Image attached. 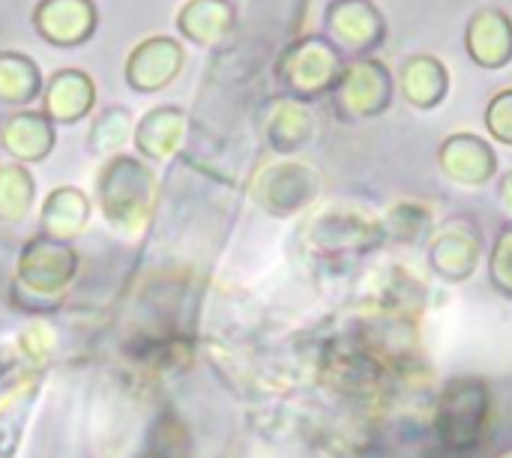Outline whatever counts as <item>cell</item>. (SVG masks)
<instances>
[{
  "label": "cell",
  "instance_id": "obj_1",
  "mask_svg": "<svg viewBox=\"0 0 512 458\" xmlns=\"http://www.w3.org/2000/svg\"><path fill=\"white\" fill-rule=\"evenodd\" d=\"M156 201V174L141 156L120 153L102 162L96 174V204L117 234H141L156 213Z\"/></svg>",
  "mask_w": 512,
  "mask_h": 458
},
{
  "label": "cell",
  "instance_id": "obj_2",
  "mask_svg": "<svg viewBox=\"0 0 512 458\" xmlns=\"http://www.w3.org/2000/svg\"><path fill=\"white\" fill-rule=\"evenodd\" d=\"M345 63L348 60L342 57V51L324 33H303L276 54L273 81L282 96L309 105L315 99L330 96Z\"/></svg>",
  "mask_w": 512,
  "mask_h": 458
},
{
  "label": "cell",
  "instance_id": "obj_3",
  "mask_svg": "<svg viewBox=\"0 0 512 458\" xmlns=\"http://www.w3.org/2000/svg\"><path fill=\"white\" fill-rule=\"evenodd\" d=\"M489 387L480 378H456L447 384L441 405H438V417H435V429L441 444L450 453H471L486 432L489 423Z\"/></svg>",
  "mask_w": 512,
  "mask_h": 458
},
{
  "label": "cell",
  "instance_id": "obj_4",
  "mask_svg": "<svg viewBox=\"0 0 512 458\" xmlns=\"http://www.w3.org/2000/svg\"><path fill=\"white\" fill-rule=\"evenodd\" d=\"M396 93L393 72L378 57L348 60L336 87L330 90V105L339 120H369L390 108Z\"/></svg>",
  "mask_w": 512,
  "mask_h": 458
},
{
  "label": "cell",
  "instance_id": "obj_5",
  "mask_svg": "<svg viewBox=\"0 0 512 458\" xmlns=\"http://www.w3.org/2000/svg\"><path fill=\"white\" fill-rule=\"evenodd\" d=\"M78 255L69 243L51 240L45 234H36L24 243L18 255V288H24V300H42L54 303L69 282L75 279Z\"/></svg>",
  "mask_w": 512,
  "mask_h": 458
},
{
  "label": "cell",
  "instance_id": "obj_6",
  "mask_svg": "<svg viewBox=\"0 0 512 458\" xmlns=\"http://www.w3.org/2000/svg\"><path fill=\"white\" fill-rule=\"evenodd\" d=\"M324 36L345 60L372 57L387 42V18L375 0H327Z\"/></svg>",
  "mask_w": 512,
  "mask_h": 458
},
{
  "label": "cell",
  "instance_id": "obj_7",
  "mask_svg": "<svg viewBox=\"0 0 512 458\" xmlns=\"http://www.w3.org/2000/svg\"><path fill=\"white\" fill-rule=\"evenodd\" d=\"M183 63H186L183 42L177 36L156 33V36L141 39L126 54L123 78H126L129 90L147 96V93H159V90L171 87L177 81V75L183 72Z\"/></svg>",
  "mask_w": 512,
  "mask_h": 458
},
{
  "label": "cell",
  "instance_id": "obj_8",
  "mask_svg": "<svg viewBox=\"0 0 512 458\" xmlns=\"http://www.w3.org/2000/svg\"><path fill=\"white\" fill-rule=\"evenodd\" d=\"M255 204L270 216H294L318 192V174L300 162H276L255 174L249 186Z\"/></svg>",
  "mask_w": 512,
  "mask_h": 458
},
{
  "label": "cell",
  "instance_id": "obj_9",
  "mask_svg": "<svg viewBox=\"0 0 512 458\" xmlns=\"http://www.w3.org/2000/svg\"><path fill=\"white\" fill-rule=\"evenodd\" d=\"M33 30L54 48H78L90 42L99 27V9L93 0H39L33 6Z\"/></svg>",
  "mask_w": 512,
  "mask_h": 458
},
{
  "label": "cell",
  "instance_id": "obj_10",
  "mask_svg": "<svg viewBox=\"0 0 512 458\" xmlns=\"http://www.w3.org/2000/svg\"><path fill=\"white\" fill-rule=\"evenodd\" d=\"M258 126H261V138L273 153H297L315 135V117L309 105L282 93L270 96L261 105Z\"/></svg>",
  "mask_w": 512,
  "mask_h": 458
},
{
  "label": "cell",
  "instance_id": "obj_11",
  "mask_svg": "<svg viewBox=\"0 0 512 458\" xmlns=\"http://www.w3.org/2000/svg\"><path fill=\"white\" fill-rule=\"evenodd\" d=\"M438 165L444 177L459 186H486L498 171V153L486 138L456 132L438 147Z\"/></svg>",
  "mask_w": 512,
  "mask_h": 458
},
{
  "label": "cell",
  "instance_id": "obj_12",
  "mask_svg": "<svg viewBox=\"0 0 512 458\" xmlns=\"http://www.w3.org/2000/svg\"><path fill=\"white\" fill-rule=\"evenodd\" d=\"M42 114L57 126H72L96 108V81L75 66L57 69L42 87Z\"/></svg>",
  "mask_w": 512,
  "mask_h": 458
},
{
  "label": "cell",
  "instance_id": "obj_13",
  "mask_svg": "<svg viewBox=\"0 0 512 458\" xmlns=\"http://www.w3.org/2000/svg\"><path fill=\"white\" fill-rule=\"evenodd\" d=\"M189 135V114L180 105H156L138 123L132 144L144 162H171Z\"/></svg>",
  "mask_w": 512,
  "mask_h": 458
},
{
  "label": "cell",
  "instance_id": "obj_14",
  "mask_svg": "<svg viewBox=\"0 0 512 458\" xmlns=\"http://www.w3.org/2000/svg\"><path fill=\"white\" fill-rule=\"evenodd\" d=\"M465 51L480 69H504L512 63V18L498 6L477 9L465 24Z\"/></svg>",
  "mask_w": 512,
  "mask_h": 458
},
{
  "label": "cell",
  "instance_id": "obj_15",
  "mask_svg": "<svg viewBox=\"0 0 512 458\" xmlns=\"http://www.w3.org/2000/svg\"><path fill=\"white\" fill-rule=\"evenodd\" d=\"M180 39L198 48H219L237 30L234 0H186L174 18Z\"/></svg>",
  "mask_w": 512,
  "mask_h": 458
},
{
  "label": "cell",
  "instance_id": "obj_16",
  "mask_svg": "<svg viewBox=\"0 0 512 458\" xmlns=\"http://www.w3.org/2000/svg\"><path fill=\"white\" fill-rule=\"evenodd\" d=\"M54 144H57L54 123L42 111L21 108L0 123V147L18 165L42 162L54 150Z\"/></svg>",
  "mask_w": 512,
  "mask_h": 458
},
{
  "label": "cell",
  "instance_id": "obj_17",
  "mask_svg": "<svg viewBox=\"0 0 512 458\" xmlns=\"http://www.w3.org/2000/svg\"><path fill=\"white\" fill-rule=\"evenodd\" d=\"M432 270L450 282L474 273L480 258V231L465 219H450L432 243Z\"/></svg>",
  "mask_w": 512,
  "mask_h": 458
},
{
  "label": "cell",
  "instance_id": "obj_18",
  "mask_svg": "<svg viewBox=\"0 0 512 458\" xmlns=\"http://www.w3.org/2000/svg\"><path fill=\"white\" fill-rule=\"evenodd\" d=\"M399 93L417 111L438 108L450 93V69L435 54H411L399 69Z\"/></svg>",
  "mask_w": 512,
  "mask_h": 458
},
{
  "label": "cell",
  "instance_id": "obj_19",
  "mask_svg": "<svg viewBox=\"0 0 512 458\" xmlns=\"http://www.w3.org/2000/svg\"><path fill=\"white\" fill-rule=\"evenodd\" d=\"M90 222V198L75 186H57L42 204V234L60 243L81 237Z\"/></svg>",
  "mask_w": 512,
  "mask_h": 458
},
{
  "label": "cell",
  "instance_id": "obj_20",
  "mask_svg": "<svg viewBox=\"0 0 512 458\" xmlns=\"http://www.w3.org/2000/svg\"><path fill=\"white\" fill-rule=\"evenodd\" d=\"M45 78L33 57L21 51H0V108H27L42 96Z\"/></svg>",
  "mask_w": 512,
  "mask_h": 458
},
{
  "label": "cell",
  "instance_id": "obj_21",
  "mask_svg": "<svg viewBox=\"0 0 512 458\" xmlns=\"http://www.w3.org/2000/svg\"><path fill=\"white\" fill-rule=\"evenodd\" d=\"M135 135V117L129 108L123 105H108L105 111H99L90 123V132H87V150L102 156V159H111V156H120L123 147L132 141Z\"/></svg>",
  "mask_w": 512,
  "mask_h": 458
},
{
  "label": "cell",
  "instance_id": "obj_22",
  "mask_svg": "<svg viewBox=\"0 0 512 458\" xmlns=\"http://www.w3.org/2000/svg\"><path fill=\"white\" fill-rule=\"evenodd\" d=\"M36 198V183L27 165L18 162H0V219L3 222H21Z\"/></svg>",
  "mask_w": 512,
  "mask_h": 458
},
{
  "label": "cell",
  "instance_id": "obj_23",
  "mask_svg": "<svg viewBox=\"0 0 512 458\" xmlns=\"http://www.w3.org/2000/svg\"><path fill=\"white\" fill-rule=\"evenodd\" d=\"M381 231L396 240H420L429 231V210L417 204H396L381 222Z\"/></svg>",
  "mask_w": 512,
  "mask_h": 458
},
{
  "label": "cell",
  "instance_id": "obj_24",
  "mask_svg": "<svg viewBox=\"0 0 512 458\" xmlns=\"http://www.w3.org/2000/svg\"><path fill=\"white\" fill-rule=\"evenodd\" d=\"M486 129L495 141L512 147V87L495 93L486 105Z\"/></svg>",
  "mask_w": 512,
  "mask_h": 458
},
{
  "label": "cell",
  "instance_id": "obj_25",
  "mask_svg": "<svg viewBox=\"0 0 512 458\" xmlns=\"http://www.w3.org/2000/svg\"><path fill=\"white\" fill-rule=\"evenodd\" d=\"M492 282L498 291H504L507 297H512V222L501 228L495 249H492V264H489Z\"/></svg>",
  "mask_w": 512,
  "mask_h": 458
},
{
  "label": "cell",
  "instance_id": "obj_26",
  "mask_svg": "<svg viewBox=\"0 0 512 458\" xmlns=\"http://www.w3.org/2000/svg\"><path fill=\"white\" fill-rule=\"evenodd\" d=\"M498 201H501L504 213L512 216V171H507V174L501 177V183H498Z\"/></svg>",
  "mask_w": 512,
  "mask_h": 458
}]
</instances>
